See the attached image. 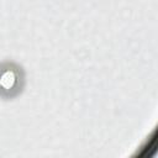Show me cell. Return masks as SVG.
I'll return each mask as SVG.
<instances>
[{"label": "cell", "mask_w": 158, "mask_h": 158, "mask_svg": "<svg viewBox=\"0 0 158 158\" xmlns=\"http://www.w3.org/2000/svg\"><path fill=\"white\" fill-rule=\"evenodd\" d=\"M0 79H1L0 80V88H1V90H9V89L11 90L19 83V74L14 69L5 70V72L1 73Z\"/></svg>", "instance_id": "6da1fadb"}]
</instances>
